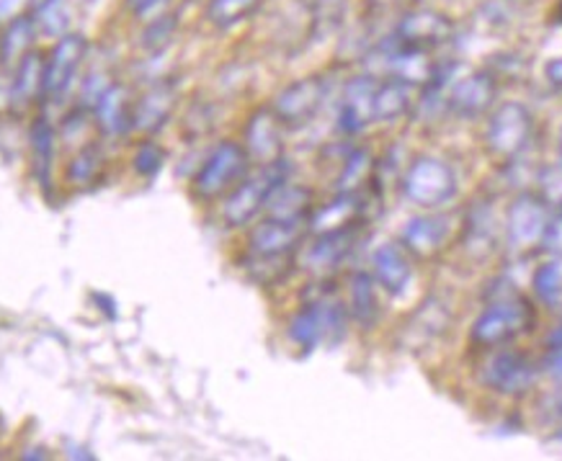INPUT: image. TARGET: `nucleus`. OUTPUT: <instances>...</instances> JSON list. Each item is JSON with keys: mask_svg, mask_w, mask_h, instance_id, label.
Segmentation results:
<instances>
[{"mask_svg": "<svg viewBox=\"0 0 562 461\" xmlns=\"http://www.w3.org/2000/svg\"><path fill=\"white\" fill-rule=\"evenodd\" d=\"M544 369L550 371L558 382H562V348H552L550 356L544 359Z\"/></svg>", "mask_w": 562, "mask_h": 461, "instance_id": "40", "label": "nucleus"}, {"mask_svg": "<svg viewBox=\"0 0 562 461\" xmlns=\"http://www.w3.org/2000/svg\"><path fill=\"white\" fill-rule=\"evenodd\" d=\"M411 88L408 83H403V80H382V83H376V91H374V99H372V122H395V119H403L408 114L411 106H413V95H411Z\"/></svg>", "mask_w": 562, "mask_h": 461, "instance_id": "24", "label": "nucleus"}, {"mask_svg": "<svg viewBox=\"0 0 562 461\" xmlns=\"http://www.w3.org/2000/svg\"><path fill=\"white\" fill-rule=\"evenodd\" d=\"M454 36L452 19L443 16L439 11H408L397 21L395 26V42L403 47H416V49H434L447 44Z\"/></svg>", "mask_w": 562, "mask_h": 461, "instance_id": "12", "label": "nucleus"}, {"mask_svg": "<svg viewBox=\"0 0 562 461\" xmlns=\"http://www.w3.org/2000/svg\"><path fill=\"white\" fill-rule=\"evenodd\" d=\"M55 126L47 119H36L32 126V153H34V170L44 189H49L52 168H55Z\"/></svg>", "mask_w": 562, "mask_h": 461, "instance_id": "27", "label": "nucleus"}, {"mask_svg": "<svg viewBox=\"0 0 562 461\" xmlns=\"http://www.w3.org/2000/svg\"><path fill=\"white\" fill-rule=\"evenodd\" d=\"M263 0H210L206 3V21L217 29H233L254 16Z\"/></svg>", "mask_w": 562, "mask_h": 461, "instance_id": "29", "label": "nucleus"}, {"mask_svg": "<svg viewBox=\"0 0 562 461\" xmlns=\"http://www.w3.org/2000/svg\"><path fill=\"white\" fill-rule=\"evenodd\" d=\"M176 103H179V88H176L173 80H160V83L147 88V93L135 103V111H132V130L155 135L173 116Z\"/></svg>", "mask_w": 562, "mask_h": 461, "instance_id": "14", "label": "nucleus"}, {"mask_svg": "<svg viewBox=\"0 0 562 461\" xmlns=\"http://www.w3.org/2000/svg\"><path fill=\"white\" fill-rule=\"evenodd\" d=\"M464 243L470 250H493V217L487 206H477L468 217V227H464Z\"/></svg>", "mask_w": 562, "mask_h": 461, "instance_id": "31", "label": "nucleus"}, {"mask_svg": "<svg viewBox=\"0 0 562 461\" xmlns=\"http://www.w3.org/2000/svg\"><path fill=\"white\" fill-rule=\"evenodd\" d=\"M346 327H349V310L330 292H323L302 304V310L292 317L290 338L302 351H315L325 340L338 344L346 336Z\"/></svg>", "mask_w": 562, "mask_h": 461, "instance_id": "2", "label": "nucleus"}, {"mask_svg": "<svg viewBox=\"0 0 562 461\" xmlns=\"http://www.w3.org/2000/svg\"><path fill=\"white\" fill-rule=\"evenodd\" d=\"M88 55V40L83 34H65L57 40L44 59L42 99L63 101L76 83V76Z\"/></svg>", "mask_w": 562, "mask_h": 461, "instance_id": "7", "label": "nucleus"}, {"mask_svg": "<svg viewBox=\"0 0 562 461\" xmlns=\"http://www.w3.org/2000/svg\"><path fill=\"white\" fill-rule=\"evenodd\" d=\"M403 191L411 204L439 210L457 193V173L439 158H418L403 178Z\"/></svg>", "mask_w": 562, "mask_h": 461, "instance_id": "5", "label": "nucleus"}, {"mask_svg": "<svg viewBox=\"0 0 562 461\" xmlns=\"http://www.w3.org/2000/svg\"><path fill=\"white\" fill-rule=\"evenodd\" d=\"M542 248L554 258H562V210H558L547 220L544 233H542Z\"/></svg>", "mask_w": 562, "mask_h": 461, "instance_id": "37", "label": "nucleus"}, {"mask_svg": "<svg viewBox=\"0 0 562 461\" xmlns=\"http://www.w3.org/2000/svg\"><path fill=\"white\" fill-rule=\"evenodd\" d=\"M176 26H179V21H176V16H155L150 24H147V29H145L143 44L150 52L162 49V44H166L173 36Z\"/></svg>", "mask_w": 562, "mask_h": 461, "instance_id": "35", "label": "nucleus"}, {"mask_svg": "<svg viewBox=\"0 0 562 461\" xmlns=\"http://www.w3.org/2000/svg\"><path fill=\"white\" fill-rule=\"evenodd\" d=\"M480 379L487 390L506 394V397H519V394L529 392L537 379V367L527 353L521 351H495L491 359L483 363Z\"/></svg>", "mask_w": 562, "mask_h": 461, "instance_id": "8", "label": "nucleus"}, {"mask_svg": "<svg viewBox=\"0 0 562 461\" xmlns=\"http://www.w3.org/2000/svg\"><path fill=\"white\" fill-rule=\"evenodd\" d=\"M36 21L29 16H13L11 24L5 26L3 36H0V59L3 63H19L21 57L32 49L36 40Z\"/></svg>", "mask_w": 562, "mask_h": 461, "instance_id": "28", "label": "nucleus"}, {"mask_svg": "<svg viewBox=\"0 0 562 461\" xmlns=\"http://www.w3.org/2000/svg\"><path fill=\"white\" fill-rule=\"evenodd\" d=\"M307 233V222L277 220L266 214V220L258 222V225L250 229L248 252L250 256L263 258H290L294 256V250H300V245L305 243Z\"/></svg>", "mask_w": 562, "mask_h": 461, "instance_id": "11", "label": "nucleus"}, {"mask_svg": "<svg viewBox=\"0 0 562 461\" xmlns=\"http://www.w3.org/2000/svg\"><path fill=\"white\" fill-rule=\"evenodd\" d=\"M281 124L273 109H258L246 124V153L258 166L284 158V143H281Z\"/></svg>", "mask_w": 562, "mask_h": 461, "instance_id": "15", "label": "nucleus"}, {"mask_svg": "<svg viewBox=\"0 0 562 461\" xmlns=\"http://www.w3.org/2000/svg\"><path fill=\"white\" fill-rule=\"evenodd\" d=\"M544 76L554 88H562V57H554V59H550V63H547Z\"/></svg>", "mask_w": 562, "mask_h": 461, "instance_id": "41", "label": "nucleus"}, {"mask_svg": "<svg viewBox=\"0 0 562 461\" xmlns=\"http://www.w3.org/2000/svg\"><path fill=\"white\" fill-rule=\"evenodd\" d=\"M547 348H562V325H558L554 327V330L550 333V336H547Z\"/></svg>", "mask_w": 562, "mask_h": 461, "instance_id": "44", "label": "nucleus"}, {"mask_svg": "<svg viewBox=\"0 0 562 461\" xmlns=\"http://www.w3.org/2000/svg\"><path fill=\"white\" fill-rule=\"evenodd\" d=\"M132 111H135V103L130 101L127 88L120 83H111L93 106L95 122L111 137L127 135L132 130Z\"/></svg>", "mask_w": 562, "mask_h": 461, "instance_id": "21", "label": "nucleus"}, {"mask_svg": "<svg viewBox=\"0 0 562 461\" xmlns=\"http://www.w3.org/2000/svg\"><path fill=\"white\" fill-rule=\"evenodd\" d=\"M531 130H535V119L529 109L519 101H506L493 111L491 122H487L485 143L495 158H516L524 147H527Z\"/></svg>", "mask_w": 562, "mask_h": 461, "instance_id": "6", "label": "nucleus"}, {"mask_svg": "<svg viewBox=\"0 0 562 461\" xmlns=\"http://www.w3.org/2000/svg\"><path fill=\"white\" fill-rule=\"evenodd\" d=\"M292 166L286 158H279L261 166L254 176H246L235 189L227 193L225 204H222V220L227 227H246L254 222L258 214L266 210L273 191L281 183L290 181Z\"/></svg>", "mask_w": 562, "mask_h": 461, "instance_id": "1", "label": "nucleus"}, {"mask_svg": "<svg viewBox=\"0 0 562 461\" xmlns=\"http://www.w3.org/2000/svg\"><path fill=\"white\" fill-rule=\"evenodd\" d=\"M449 217H413L403 229V248L416 252V256H434L436 250L447 243L449 237Z\"/></svg>", "mask_w": 562, "mask_h": 461, "instance_id": "22", "label": "nucleus"}, {"mask_svg": "<svg viewBox=\"0 0 562 461\" xmlns=\"http://www.w3.org/2000/svg\"><path fill=\"white\" fill-rule=\"evenodd\" d=\"M376 3H395V0H376Z\"/></svg>", "mask_w": 562, "mask_h": 461, "instance_id": "47", "label": "nucleus"}, {"mask_svg": "<svg viewBox=\"0 0 562 461\" xmlns=\"http://www.w3.org/2000/svg\"><path fill=\"white\" fill-rule=\"evenodd\" d=\"M554 16H558V21L562 24V0L558 3V9H554Z\"/></svg>", "mask_w": 562, "mask_h": 461, "instance_id": "45", "label": "nucleus"}, {"mask_svg": "<svg viewBox=\"0 0 562 461\" xmlns=\"http://www.w3.org/2000/svg\"><path fill=\"white\" fill-rule=\"evenodd\" d=\"M560 162H562V130H560Z\"/></svg>", "mask_w": 562, "mask_h": 461, "instance_id": "46", "label": "nucleus"}, {"mask_svg": "<svg viewBox=\"0 0 562 461\" xmlns=\"http://www.w3.org/2000/svg\"><path fill=\"white\" fill-rule=\"evenodd\" d=\"M369 176H372V155L367 150H353L338 176V191H359L369 181Z\"/></svg>", "mask_w": 562, "mask_h": 461, "instance_id": "32", "label": "nucleus"}, {"mask_svg": "<svg viewBox=\"0 0 562 461\" xmlns=\"http://www.w3.org/2000/svg\"><path fill=\"white\" fill-rule=\"evenodd\" d=\"M535 292L539 300H542L547 307H558L562 300V269L560 263H544L535 271Z\"/></svg>", "mask_w": 562, "mask_h": 461, "instance_id": "33", "label": "nucleus"}, {"mask_svg": "<svg viewBox=\"0 0 562 461\" xmlns=\"http://www.w3.org/2000/svg\"><path fill=\"white\" fill-rule=\"evenodd\" d=\"M42 88H44V57L36 55V52H26V55L19 59L16 80H13V88H11V99L16 103H29L34 101L36 95H42Z\"/></svg>", "mask_w": 562, "mask_h": 461, "instance_id": "26", "label": "nucleus"}, {"mask_svg": "<svg viewBox=\"0 0 562 461\" xmlns=\"http://www.w3.org/2000/svg\"><path fill=\"white\" fill-rule=\"evenodd\" d=\"M349 0H313V16L321 29H330L344 19Z\"/></svg>", "mask_w": 562, "mask_h": 461, "instance_id": "36", "label": "nucleus"}, {"mask_svg": "<svg viewBox=\"0 0 562 461\" xmlns=\"http://www.w3.org/2000/svg\"><path fill=\"white\" fill-rule=\"evenodd\" d=\"M26 3H29V9H32L34 16H40V13L55 9L57 3H63V0H26Z\"/></svg>", "mask_w": 562, "mask_h": 461, "instance_id": "42", "label": "nucleus"}, {"mask_svg": "<svg viewBox=\"0 0 562 461\" xmlns=\"http://www.w3.org/2000/svg\"><path fill=\"white\" fill-rule=\"evenodd\" d=\"M325 95H328V83L321 76L302 78L297 83L286 86L277 99H273L271 109L279 116V122L284 126H305L317 116V111L323 109Z\"/></svg>", "mask_w": 562, "mask_h": 461, "instance_id": "10", "label": "nucleus"}, {"mask_svg": "<svg viewBox=\"0 0 562 461\" xmlns=\"http://www.w3.org/2000/svg\"><path fill=\"white\" fill-rule=\"evenodd\" d=\"M359 229L361 222H353V225L328 229V233H315L313 243L302 248L300 263L305 266V271L315 273V277H328L357 248Z\"/></svg>", "mask_w": 562, "mask_h": 461, "instance_id": "9", "label": "nucleus"}, {"mask_svg": "<svg viewBox=\"0 0 562 461\" xmlns=\"http://www.w3.org/2000/svg\"><path fill=\"white\" fill-rule=\"evenodd\" d=\"M531 325H535V310L524 296H501L480 312L472 323L470 340L480 348H495L531 330Z\"/></svg>", "mask_w": 562, "mask_h": 461, "instance_id": "3", "label": "nucleus"}, {"mask_svg": "<svg viewBox=\"0 0 562 461\" xmlns=\"http://www.w3.org/2000/svg\"><path fill=\"white\" fill-rule=\"evenodd\" d=\"M495 95H498V80L487 70L472 72V76L457 80L452 93H449V109L464 119H475L485 114L493 106Z\"/></svg>", "mask_w": 562, "mask_h": 461, "instance_id": "16", "label": "nucleus"}, {"mask_svg": "<svg viewBox=\"0 0 562 461\" xmlns=\"http://www.w3.org/2000/svg\"><path fill=\"white\" fill-rule=\"evenodd\" d=\"M313 202L315 196L307 185L286 181L273 191L269 204H266V212H269V217H277V220L307 222L310 214H313Z\"/></svg>", "mask_w": 562, "mask_h": 461, "instance_id": "23", "label": "nucleus"}, {"mask_svg": "<svg viewBox=\"0 0 562 461\" xmlns=\"http://www.w3.org/2000/svg\"><path fill=\"white\" fill-rule=\"evenodd\" d=\"M103 168V153L99 145L80 147V153L70 160L68 166V183L70 185H88L95 181V176Z\"/></svg>", "mask_w": 562, "mask_h": 461, "instance_id": "30", "label": "nucleus"}, {"mask_svg": "<svg viewBox=\"0 0 562 461\" xmlns=\"http://www.w3.org/2000/svg\"><path fill=\"white\" fill-rule=\"evenodd\" d=\"M24 3V0H0V19H13L16 16L19 5Z\"/></svg>", "mask_w": 562, "mask_h": 461, "instance_id": "43", "label": "nucleus"}, {"mask_svg": "<svg viewBox=\"0 0 562 461\" xmlns=\"http://www.w3.org/2000/svg\"><path fill=\"white\" fill-rule=\"evenodd\" d=\"M372 277L387 294H403L411 284L413 269L405 250L397 243H384L372 256Z\"/></svg>", "mask_w": 562, "mask_h": 461, "instance_id": "18", "label": "nucleus"}, {"mask_svg": "<svg viewBox=\"0 0 562 461\" xmlns=\"http://www.w3.org/2000/svg\"><path fill=\"white\" fill-rule=\"evenodd\" d=\"M544 189V202H552L562 206V168H547L544 176L539 178Z\"/></svg>", "mask_w": 562, "mask_h": 461, "instance_id": "38", "label": "nucleus"}, {"mask_svg": "<svg viewBox=\"0 0 562 461\" xmlns=\"http://www.w3.org/2000/svg\"><path fill=\"white\" fill-rule=\"evenodd\" d=\"M376 83L380 80H374L372 76H359L349 80V86L344 91L341 111H338V130L344 135H359L372 122V99Z\"/></svg>", "mask_w": 562, "mask_h": 461, "instance_id": "17", "label": "nucleus"}, {"mask_svg": "<svg viewBox=\"0 0 562 461\" xmlns=\"http://www.w3.org/2000/svg\"><path fill=\"white\" fill-rule=\"evenodd\" d=\"M349 312L357 323L369 330L380 319V300H376V281L372 273H353L349 286Z\"/></svg>", "mask_w": 562, "mask_h": 461, "instance_id": "25", "label": "nucleus"}, {"mask_svg": "<svg viewBox=\"0 0 562 461\" xmlns=\"http://www.w3.org/2000/svg\"><path fill=\"white\" fill-rule=\"evenodd\" d=\"M248 162L250 158L246 147L233 143V139L220 143L206 155L202 168L196 170L194 181H191L194 196L202 199V202H214V199L231 193L248 176Z\"/></svg>", "mask_w": 562, "mask_h": 461, "instance_id": "4", "label": "nucleus"}, {"mask_svg": "<svg viewBox=\"0 0 562 461\" xmlns=\"http://www.w3.org/2000/svg\"><path fill=\"white\" fill-rule=\"evenodd\" d=\"M361 214H364V199H361L359 191H338L336 199H330L328 204L317 206L310 214L307 227L310 233H328V229H338L346 225H353V222H361Z\"/></svg>", "mask_w": 562, "mask_h": 461, "instance_id": "19", "label": "nucleus"}, {"mask_svg": "<svg viewBox=\"0 0 562 461\" xmlns=\"http://www.w3.org/2000/svg\"><path fill=\"white\" fill-rule=\"evenodd\" d=\"M162 166H166V153H162V147L155 143H143L135 150V155H132V168H135V173L143 178L158 176Z\"/></svg>", "mask_w": 562, "mask_h": 461, "instance_id": "34", "label": "nucleus"}, {"mask_svg": "<svg viewBox=\"0 0 562 461\" xmlns=\"http://www.w3.org/2000/svg\"><path fill=\"white\" fill-rule=\"evenodd\" d=\"M166 3H171V0H124V9H127L135 19L143 21L155 16Z\"/></svg>", "mask_w": 562, "mask_h": 461, "instance_id": "39", "label": "nucleus"}, {"mask_svg": "<svg viewBox=\"0 0 562 461\" xmlns=\"http://www.w3.org/2000/svg\"><path fill=\"white\" fill-rule=\"evenodd\" d=\"M547 220H550V214H547L544 199L537 196V193H521V196L514 199V204L508 206L506 214L508 243H512L514 248L537 245L542 240Z\"/></svg>", "mask_w": 562, "mask_h": 461, "instance_id": "13", "label": "nucleus"}, {"mask_svg": "<svg viewBox=\"0 0 562 461\" xmlns=\"http://www.w3.org/2000/svg\"><path fill=\"white\" fill-rule=\"evenodd\" d=\"M428 49H416V47H403V44L395 42L384 59H387V72L390 78L403 80L408 86H428L431 83L434 72H436V63L428 59L426 55Z\"/></svg>", "mask_w": 562, "mask_h": 461, "instance_id": "20", "label": "nucleus"}]
</instances>
